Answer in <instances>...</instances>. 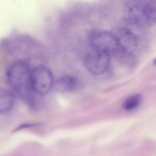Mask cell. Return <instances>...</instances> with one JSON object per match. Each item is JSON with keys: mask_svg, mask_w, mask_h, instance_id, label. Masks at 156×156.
Instances as JSON below:
<instances>
[{"mask_svg": "<svg viewBox=\"0 0 156 156\" xmlns=\"http://www.w3.org/2000/svg\"><path fill=\"white\" fill-rule=\"evenodd\" d=\"M30 73L28 62L19 59L8 69L6 81L12 91L23 98H27L32 91L30 88Z\"/></svg>", "mask_w": 156, "mask_h": 156, "instance_id": "6da1fadb", "label": "cell"}, {"mask_svg": "<svg viewBox=\"0 0 156 156\" xmlns=\"http://www.w3.org/2000/svg\"><path fill=\"white\" fill-rule=\"evenodd\" d=\"M123 17L127 24L133 26L153 25L155 23V2H130L123 9Z\"/></svg>", "mask_w": 156, "mask_h": 156, "instance_id": "7a4b0ae2", "label": "cell"}, {"mask_svg": "<svg viewBox=\"0 0 156 156\" xmlns=\"http://www.w3.org/2000/svg\"><path fill=\"white\" fill-rule=\"evenodd\" d=\"M88 42L92 50L103 52L110 56H115L118 52L117 42L114 34L108 30H94L91 31L88 37Z\"/></svg>", "mask_w": 156, "mask_h": 156, "instance_id": "3957f363", "label": "cell"}, {"mask_svg": "<svg viewBox=\"0 0 156 156\" xmlns=\"http://www.w3.org/2000/svg\"><path fill=\"white\" fill-rule=\"evenodd\" d=\"M53 85V75L49 68L39 66L31 70L30 88L34 92L40 95H45L51 91Z\"/></svg>", "mask_w": 156, "mask_h": 156, "instance_id": "277c9868", "label": "cell"}, {"mask_svg": "<svg viewBox=\"0 0 156 156\" xmlns=\"http://www.w3.org/2000/svg\"><path fill=\"white\" fill-rule=\"evenodd\" d=\"M111 56L106 53L91 50L84 59V66L91 74L100 76L109 69Z\"/></svg>", "mask_w": 156, "mask_h": 156, "instance_id": "5b68a950", "label": "cell"}, {"mask_svg": "<svg viewBox=\"0 0 156 156\" xmlns=\"http://www.w3.org/2000/svg\"><path fill=\"white\" fill-rule=\"evenodd\" d=\"M113 34L118 47V52L116 55L123 53L128 56H133V53L138 47V38L134 32L127 27H120Z\"/></svg>", "mask_w": 156, "mask_h": 156, "instance_id": "8992f818", "label": "cell"}, {"mask_svg": "<svg viewBox=\"0 0 156 156\" xmlns=\"http://www.w3.org/2000/svg\"><path fill=\"white\" fill-rule=\"evenodd\" d=\"M56 91L61 94L73 92L78 86V79L73 75H65L58 78L55 82Z\"/></svg>", "mask_w": 156, "mask_h": 156, "instance_id": "52a82bcc", "label": "cell"}, {"mask_svg": "<svg viewBox=\"0 0 156 156\" xmlns=\"http://www.w3.org/2000/svg\"><path fill=\"white\" fill-rule=\"evenodd\" d=\"M15 104V95L11 91L0 88V114H6L12 109Z\"/></svg>", "mask_w": 156, "mask_h": 156, "instance_id": "ba28073f", "label": "cell"}, {"mask_svg": "<svg viewBox=\"0 0 156 156\" xmlns=\"http://www.w3.org/2000/svg\"><path fill=\"white\" fill-rule=\"evenodd\" d=\"M142 101V96L140 94H135L129 96L126 99L123 104V108L126 111H131L136 109L140 106Z\"/></svg>", "mask_w": 156, "mask_h": 156, "instance_id": "9c48e42d", "label": "cell"}, {"mask_svg": "<svg viewBox=\"0 0 156 156\" xmlns=\"http://www.w3.org/2000/svg\"><path fill=\"white\" fill-rule=\"evenodd\" d=\"M37 124H35V123H25L24 125H21V126H18L17 129H15V131H18L20 130L21 129H25V128H31L34 127V126H36Z\"/></svg>", "mask_w": 156, "mask_h": 156, "instance_id": "30bf717a", "label": "cell"}]
</instances>
